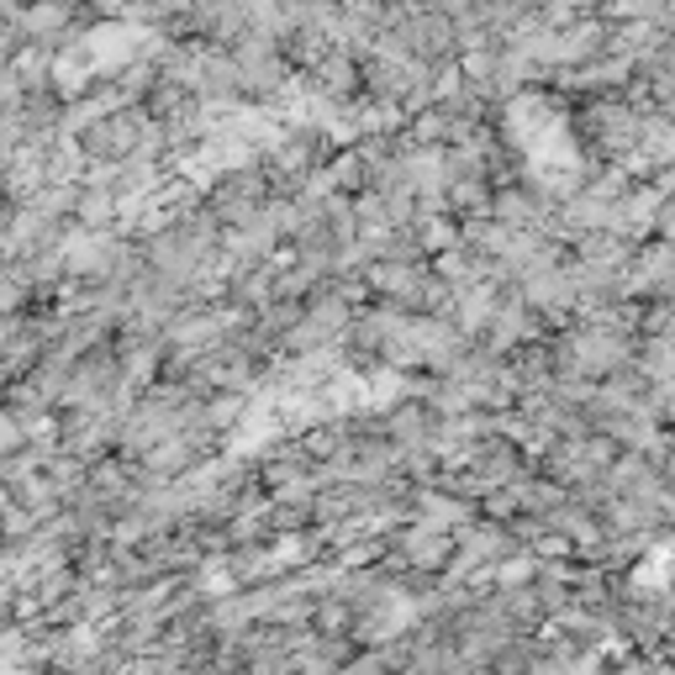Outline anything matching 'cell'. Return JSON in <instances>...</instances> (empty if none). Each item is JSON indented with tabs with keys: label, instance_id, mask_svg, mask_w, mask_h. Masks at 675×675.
Here are the masks:
<instances>
[{
	"label": "cell",
	"instance_id": "cell-1",
	"mask_svg": "<svg viewBox=\"0 0 675 675\" xmlns=\"http://www.w3.org/2000/svg\"><path fill=\"white\" fill-rule=\"evenodd\" d=\"M407 559H417V565H443V559H449V544H443L439 533H411Z\"/></svg>",
	"mask_w": 675,
	"mask_h": 675
}]
</instances>
